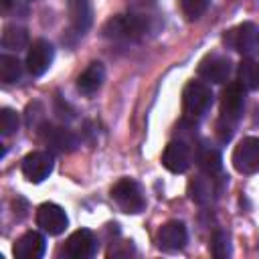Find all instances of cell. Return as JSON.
Instances as JSON below:
<instances>
[{
    "mask_svg": "<svg viewBox=\"0 0 259 259\" xmlns=\"http://www.w3.org/2000/svg\"><path fill=\"white\" fill-rule=\"evenodd\" d=\"M69 22L73 32L85 34L93 24V4L91 0H69L67 2Z\"/></svg>",
    "mask_w": 259,
    "mask_h": 259,
    "instance_id": "cell-16",
    "label": "cell"
},
{
    "mask_svg": "<svg viewBox=\"0 0 259 259\" xmlns=\"http://www.w3.org/2000/svg\"><path fill=\"white\" fill-rule=\"evenodd\" d=\"M111 198L127 214H138V212H142L146 208V198H144L142 186L132 178L117 180L113 184V188H111Z\"/></svg>",
    "mask_w": 259,
    "mask_h": 259,
    "instance_id": "cell-3",
    "label": "cell"
},
{
    "mask_svg": "<svg viewBox=\"0 0 259 259\" xmlns=\"http://www.w3.org/2000/svg\"><path fill=\"white\" fill-rule=\"evenodd\" d=\"M239 83L249 91L259 89V63L253 59H243L239 63Z\"/></svg>",
    "mask_w": 259,
    "mask_h": 259,
    "instance_id": "cell-21",
    "label": "cell"
},
{
    "mask_svg": "<svg viewBox=\"0 0 259 259\" xmlns=\"http://www.w3.org/2000/svg\"><path fill=\"white\" fill-rule=\"evenodd\" d=\"M188 194L196 204H208L214 194H217V186H214V176H198L188 184Z\"/></svg>",
    "mask_w": 259,
    "mask_h": 259,
    "instance_id": "cell-18",
    "label": "cell"
},
{
    "mask_svg": "<svg viewBox=\"0 0 259 259\" xmlns=\"http://www.w3.org/2000/svg\"><path fill=\"white\" fill-rule=\"evenodd\" d=\"M233 132H235V123H231V121H227V119H219V123H217V136H219V140L221 142H229L231 138H233Z\"/></svg>",
    "mask_w": 259,
    "mask_h": 259,
    "instance_id": "cell-27",
    "label": "cell"
},
{
    "mask_svg": "<svg viewBox=\"0 0 259 259\" xmlns=\"http://www.w3.org/2000/svg\"><path fill=\"white\" fill-rule=\"evenodd\" d=\"M28 45V32L22 26H4L2 32V47L8 51H22Z\"/></svg>",
    "mask_w": 259,
    "mask_h": 259,
    "instance_id": "cell-20",
    "label": "cell"
},
{
    "mask_svg": "<svg viewBox=\"0 0 259 259\" xmlns=\"http://www.w3.org/2000/svg\"><path fill=\"white\" fill-rule=\"evenodd\" d=\"M148 30V22L138 14H115L103 24V36L115 42L138 40Z\"/></svg>",
    "mask_w": 259,
    "mask_h": 259,
    "instance_id": "cell-1",
    "label": "cell"
},
{
    "mask_svg": "<svg viewBox=\"0 0 259 259\" xmlns=\"http://www.w3.org/2000/svg\"><path fill=\"white\" fill-rule=\"evenodd\" d=\"M55 59V49L49 40L45 38H36L30 47H28V53H26V69L30 75L38 77L42 73L49 71L51 63Z\"/></svg>",
    "mask_w": 259,
    "mask_h": 259,
    "instance_id": "cell-7",
    "label": "cell"
},
{
    "mask_svg": "<svg viewBox=\"0 0 259 259\" xmlns=\"http://www.w3.org/2000/svg\"><path fill=\"white\" fill-rule=\"evenodd\" d=\"M18 130V113L10 107L0 109V134L2 136H12Z\"/></svg>",
    "mask_w": 259,
    "mask_h": 259,
    "instance_id": "cell-25",
    "label": "cell"
},
{
    "mask_svg": "<svg viewBox=\"0 0 259 259\" xmlns=\"http://www.w3.org/2000/svg\"><path fill=\"white\" fill-rule=\"evenodd\" d=\"M42 130V140L45 144L53 150V152H59V154H67V152H73L77 148V138L71 130L67 127H55V125H47L42 123L40 125Z\"/></svg>",
    "mask_w": 259,
    "mask_h": 259,
    "instance_id": "cell-13",
    "label": "cell"
},
{
    "mask_svg": "<svg viewBox=\"0 0 259 259\" xmlns=\"http://www.w3.org/2000/svg\"><path fill=\"white\" fill-rule=\"evenodd\" d=\"M22 75V65L18 61V57H12V55H2L0 57V81L10 85V83H16Z\"/></svg>",
    "mask_w": 259,
    "mask_h": 259,
    "instance_id": "cell-22",
    "label": "cell"
},
{
    "mask_svg": "<svg viewBox=\"0 0 259 259\" xmlns=\"http://www.w3.org/2000/svg\"><path fill=\"white\" fill-rule=\"evenodd\" d=\"M245 109V87L241 83H229L221 95V117L237 123Z\"/></svg>",
    "mask_w": 259,
    "mask_h": 259,
    "instance_id": "cell-6",
    "label": "cell"
},
{
    "mask_svg": "<svg viewBox=\"0 0 259 259\" xmlns=\"http://www.w3.org/2000/svg\"><path fill=\"white\" fill-rule=\"evenodd\" d=\"M223 40L229 49L249 57L259 49V28L253 22H243V24L227 30Z\"/></svg>",
    "mask_w": 259,
    "mask_h": 259,
    "instance_id": "cell-4",
    "label": "cell"
},
{
    "mask_svg": "<svg viewBox=\"0 0 259 259\" xmlns=\"http://www.w3.org/2000/svg\"><path fill=\"white\" fill-rule=\"evenodd\" d=\"M196 164L198 168L202 170V174H208V176H217L223 168V158L219 154L217 148H210V146H198L196 150Z\"/></svg>",
    "mask_w": 259,
    "mask_h": 259,
    "instance_id": "cell-19",
    "label": "cell"
},
{
    "mask_svg": "<svg viewBox=\"0 0 259 259\" xmlns=\"http://www.w3.org/2000/svg\"><path fill=\"white\" fill-rule=\"evenodd\" d=\"M186 239H188V233H186L184 223H180V221H168L166 225L160 227V231L156 235V243L164 251L182 249L186 245Z\"/></svg>",
    "mask_w": 259,
    "mask_h": 259,
    "instance_id": "cell-14",
    "label": "cell"
},
{
    "mask_svg": "<svg viewBox=\"0 0 259 259\" xmlns=\"http://www.w3.org/2000/svg\"><path fill=\"white\" fill-rule=\"evenodd\" d=\"M233 166L241 174L259 172V138H243L233 150Z\"/></svg>",
    "mask_w": 259,
    "mask_h": 259,
    "instance_id": "cell-5",
    "label": "cell"
},
{
    "mask_svg": "<svg viewBox=\"0 0 259 259\" xmlns=\"http://www.w3.org/2000/svg\"><path fill=\"white\" fill-rule=\"evenodd\" d=\"M53 172V156L49 152H30L22 160V174L28 182L38 184Z\"/></svg>",
    "mask_w": 259,
    "mask_h": 259,
    "instance_id": "cell-9",
    "label": "cell"
},
{
    "mask_svg": "<svg viewBox=\"0 0 259 259\" xmlns=\"http://www.w3.org/2000/svg\"><path fill=\"white\" fill-rule=\"evenodd\" d=\"M212 105V91L206 83L200 81H190L184 87L182 93V109H184V117L190 121H198L200 117L206 115V111Z\"/></svg>",
    "mask_w": 259,
    "mask_h": 259,
    "instance_id": "cell-2",
    "label": "cell"
},
{
    "mask_svg": "<svg viewBox=\"0 0 259 259\" xmlns=\"http://www.w3.org/2000/svg\"><path fill=\"white\" fill-rule=\"evenodd\" d=\"M198 75L208 83H225L231 75V61L225 55L212 53L198 63Z\"/></svg>",
    "mask_w": 259,
    "mask_h": 259,
    "instance_id": "cell-10",
    "label": "cell"
},
{
    "mask_svg": "<svg viewBox=\"0 0 259 259\" xmlns=\"http://www.w3.org/2000/svg\"><path fill=\"white\" fill-rule=\"evenodd\" d=\"M210 251L217 259H225L231 255V237L227 231H214L210 237Z\"/></svg>",
    "mask_w": 259,
    "mask_h": 259,
    "instance_id": "cell-23",
    "label": "cell"
},
{
    "mask_svg": "<svg viewBox=\"0 0 259 259\" xmlns=\"http://www.w3.org/2000/svg\"><path fill=\"white\" fill-rule=\"evenodd\" d=\"M103 81H105V69H103V65L99 61H93L77 77V91L87 95V97H91V95H95L101 89Z\"/></svg>",
    "mask_w": 259,
    "mask_h": 259,
    "instance_id": "cell-17",
    "label": "cell"
},
{
    "mask_svg": "<svg viewBox=\"0 0 259 259\" xmlns=\"http://www.w3.org/2000/svg\"><path fill=\"white\" fill-rule=\"evenodd\" d=\"M55 111H57L59 117H67V119L73 117V109H71L67 103H63L61 99H55Z\"/></svg>",
    "mask_w": 259,
    "mask_h": 259,
    "instance_id": "cell-28",
    "label": "cell"
},
{
    "mask_svg": "<svg viewBox=\"0 0 259 259\" xmlns=\"http://www.w3.org/2000/svg\"><path fill=\"white\" fill-rule=\"evenodd\" d=\"M36 225L49 235H61V233H65V229L69 225V219L59 204L42 202L36 208Z\"/></svg>",
    "mask_w": 259,
    "mask_h": 259,
    "instance_id": "cell-8",
    "label": "cell"
},
{
    "mask_svg": "<svg viewBox=\"0 0 259 259\" xmlns=\"http://www.w3.org/2000/svg\"><path fill=\"white\" fill-rule=\"evenodd\" d=\"M10 2H12V0H2V8H4V10H6V8H8V6H10Z\"/></svg>",
    "mask_w": 259,
    "mask_h": 259,
    "instance_id": "cell-29",
    "label": "cell"
},
{
    "mask_svg": "<svg viewBox=\"0 0 259 259\" xmlns=\"http://www.w3.org/2000/svg\"><path fill=\"white\" fill-rule=\"evenodd\" d=\"M208 2L210 0H178L184 18L190 20V22L192 20H198L204 14V10L208 8Z\"/></svg>",
    "mask_w": 259,
    "mask_h": 259,
    "instance_id": "cell-24",
    "label": "cell"
},
{
    "mask_svg": "<svg viewBox=\"0 0 259 259\" xmlns=\"http://www.w3.org/2000/svg\"><path fill=\"white\" fill-rule=\"evenodd\" d=\"M45 111H42V105L38 103V101H34V103H30L28 107H26V125L28 127H38V125H42L45 123V115H42Z\"/></svg>",
    "mask_w": 259,
    "mask_h": 259,
    "instance_id": "cell-26",
    "label": "cell"
},
{
    "mask_svg": "<svg viewBox=\"0 0 259 259\" xmlns=\"http://www.w3.org/2000/svg\"><path fill=\"white\" fill-rule=\"evenodd\" d=\"M95 251H97V241L89 229H79L71 233L65 245V253L71 259H89L95 255Z\"/></svg>",
    "mask_w": 259,
    "mask_h": 259,
    "instance_id": "cell-12",
    "label": "cell"
},
{
    "mask_svg": "<svg viewBox=\"0 0 259 259\" xmlns=\"http://www.w3.org/2000/svg\"><path fill=\"white\" fill-rule=\"evenodd\" d=\"M45 249H47L45 237L36 231H28L16 239L12 253L16 259H40L45 255Z\"/></svg>",
    "mask_w": 259,
    "mask_h": 259,
    "instance_id": "cell-15",
    "label": "cell"
},
{
    "mask_svg": "<svg viewBox=\"0 0 259 259\" xmlns=\"http://www.w3.org/2000/svg\"><path fill=\"white\" fill-rule=\"evenodd\" d=\"M162 164L174 174H182L190 166V148L184 140H172L162 152Z\"/></svg>",
    "mask_w": 259,
    "mask_h": 259,
    "instance_id": "cell-11",
    "label": "cell"
}]
</instances>
